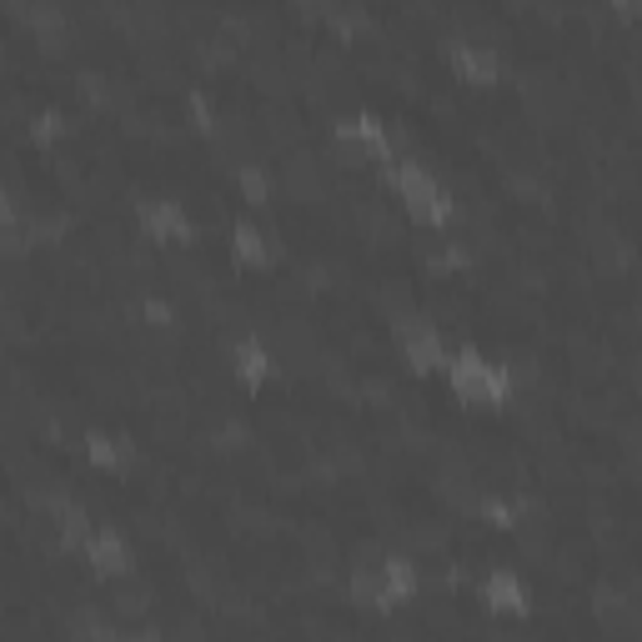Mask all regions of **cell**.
<instances>
[{
  "mask_svg": "<svg viewBox=\"0 0 642 642\" xmlns=\"http://www.w3.org/2000/svg\"><path fill=\"white\" fill-rule=\"evenodd\" d=\"M11 15H21V21L36 30V40L46 46V51H66L71 21H66V11H61L55 0H30V5H11Z\"/></svg>",
  "mask_w": 642,
  "mask_h": 642,
  "instance_id": "obj_9",
  "label": "cell"
},
{
  "mask_svg": "<svg viewBox=\"0 0 642 642\" xmlns=\"http://www.w3.org/2000/svg\"><path fill=\"white\" fill-rule=\"evenodd\" d=\"M186 111H191V126H197V131H216V101H211L206 91H191L186 96Z\"/></svg>",
  "mask_w": 642,
  "mask_h": 642,
  "instance_id": "obj_24",
  "label": "cell"
},
{
  "mask_svg": "<svg viewBox=\"0 0 642 642\" xmlns=\"http://www.w3.org/2000/svg\"><path fill=\"white\" fill-rule=\"evenodd\" d=\"M381 588H387V603H412L421 588V577H417V557L412 552H387L381 557Z\"/></svg>",
  "mask_w": 642,
  "mask_h": 642,
  "instance_id": "obj_12",
  "label": "cell"
},
{
  "mask_svg": "<svg viewBox=\"0 0 642 642\" xmlns=\"http://www.w3.org/2000/svg\"><path fill=\"white\" fill-rule=\"evenodd\" d=\"M446 381H452V392L462 396V402H477V406H502L517 387H512L507 367L502 362H487L477 347H462L457 356H446Z\"/></svg>",
  "mask_w": 642,
  "mask_h": 642,
  "instance_id": "obj_2",
  "label": "cell"
},
{
  "mask_svg": "<svg viewBox=\"0 0 642 642\" xmlns=\"http://www.w3.org/2000/svg\"><path fill=\"white\" fill-rule=\"evenodd\" d=\"M276 237L272 231H262V226L251 222H237L231 226V256H237V266H251V272H266V266L276 262Z\"/></svg>",
  "mask_w": 642,
  "mask_h": 642,
  "instance_id": "obj_11",
  "label": "cell"
},
{
  "mask_svg": "<svg viewBox=\"0 0 642 642\" xmlns=\"http://www.w3.org/2000/svg\"><path fill=\"white\" fill-rule=\"evenodd\" d=\"M136 222H141V231L151 241H176V247L197 241V222L186 216L181 201L171 197H141L136 201Z\"/></svg>",
  "mask_w": 642,
  "mask_h": 642,
  "instance_id": "obj_4",
  "label": "cell"
},
{
  "mask_svg": "<svg viewBox=\"0 0 642 642\" xmlns=\"http://www.w3.org/2000/svg\"><path fill=\"white\" fill-rule=\"evenodd\" d=\"M76 86L86 91V101H91V105H116V91H111V80H105L101 71H80Z\"/></svg>",
  "mask_w": 642,
  "mask_h": 642,
  "instance_id": "obj_25",
  "label": "cell"
},
{
  "mask_svg": "<svg viewBox=\"0 0 642 642\" xmlns=\"http://www.w3.org/2000/svg\"><path fill=\"white\" fill-rule=\"evenodd\" d=\"M237 191L251 206H266V201H272V176H266V166H256V161L237 166Z\"/></svg>",
  "mask_w": 642,
  "mask_h": 642,
  "instance_id": "obj_17",
  "label": "cell"
},
{
  "mask_svg": "<svg viewBox=\"0 0 642 642\" xmlns=\"http://www.w3.org/2000/svg\"><path fill=\"white\" fill-rule=\"evenodd\" d=\"M467 266H473V247H462V241L427 251V272H467Z\"/></svg>",
  "mask_w": 642,
  "mask_h": 642,
  "instance_id": "obj_20",
  "label": "cell"
},
{
  "mask_svg": "<svg viewBox=\"0 0 642 642\" xmlns=\"http://www.w3.org/2000/svg\"><path fill=\"white\" fill-rule=\"evenodd\" d=\"M247 442H251V432L241 427V421H222V432H216V446H226V452H231V446H247Z\"/></svg>",
  "mask_w": 642,
  "mask_h": 642,
  "instance_id": "obj_27",
  "label": "cell"
},
{
  "mask_svg": "<svg viewBox=\"0 0 642 642\" xmlns=\"http://www.w3.org/2000/svg\"><path fill=\"white\" fill-rule=\"evenodd\" d=\"M86 457H91V467H101V473H131L136 446L126 442V437H111V432H86Z\"/></svg>",
  "mask_w": 642,
  "mask_h": 642,
  "instance_id": "obj_14",
  "label": "cell"
},
{
  "mask_svg": "<svg viewBox=\"0 0 642 642\" xmlns=\"http://www.w3.org/2000/svg\"><path fill=\"white\" fill-rule=\"evenodd\" d=\"M613 11H617V21H638V5H632V0H617Z\"/></svg>",
  "mask_w": 642,
  "mask_h": 642,
  "instance_id": "obj_30",
  "label": "cell"
},
{
  "mask_svg": "<svg viewBox=\"0 0 642 642\" xmlns=\"http://www.w3.org/2000/svg\"><path fill=\"white\" fill-rule=\"evenodd\" d=\"M442 51H446L452 71H457L467 86H498V80H502V55L492 51V46H482V40H473V36H446Z\"/></svg>",
  "mask_w": 642,
  "mask_h": 642,
  "instance_id": "obj_5",
  "label": "cell"
},
{
  "mask_svg": "<svg viewBox=\"0 0 642 642\" xmlns=\"http://www.w3.org/2000/svg\"><path fill=\"white\" fill-rule=\"evenodd\" d=\"M141 316H146V327H156V331L176 327V306H171L166 297H146V302H141Z\"/></svg>",
  "mask_w": 642,
  "mask_h": 642,
  "instance_id": "obj_26",
  "label": "cell"
},
{
  "mask_svg": "<svg viewBox=\"0 0 642 642\" xmlns=\"http://www.w3.org/2000/svg\"><path fill=\"white\" fill-rule=\"evenodd\" d=\"M381 176H387V186L402 197V211L412 216V222L437 226V231L457 222V201H452V191H446L421 161L392 156V161H381Z\"/></svg>",
  "mask_w": 642,
  "mask_h": 642,
  "instance_id": "obj_1",
  "label": "cell"
},
{
  "mask_svg": "<svg viewBox=\"0 0 642 642\" xmlns=\"http://www.w3.org/2000/svg\"><path fill=\"white\" fill-rule=\"evenodd\" d=\"M331 136H337L341 146H356V151L372 156V161H392L396 156L392 136H387L381 116H372V111H347V116H337L331 121Z\"/></svg>",
  "mask_w": 642,
  "mask_h": 642,
  "instance_id": "obj_6",
  "label": "cell"
},
{
  "mask_svg": "<svg viewBox=\"0 0 642 642\" xmlns=\"http://www.w3.org/2000/svg\"><path fill=\"white\" fill-rule=\"evenodd\" d=\"M482 603L502 617H527L532 613V588H527L512 567H492L487 582H482Z\"/></svg>",
  "mask_w": 642,
  "mask_h": 642,
  "instance_id": "obj_8",
  "label": "cell"
},
{
  "mask_svg": "<svg viewBox=\"0 0 642 642\" xmlns=\"http://www.w3.org/2000/svg\"><path fill=\"white\" fill-rule=\"evenodd\" d=\"M146 607H151V592H146L141 582H126V577H121V588H116V613L141 617Z\"/></svg>",
  "mask_w": 642,
  "mask_h": 642,
  "instance_id": "obj_23",
  "label": "cell"
},
{
  "mask_svg": "<svg viewBox=\"0 0 642 642\" xmlns=\"http://www.w3.org/2000/svg\"><path fill=\"white\" fill-rule=\"evenodd\" d=\"M0 322H5V312H0Z\"/></svg>",
  "mask_w": 642,
  "mask_h": 642,
  "instance_id": "obj_32",
  "label": "cell"
},
{
  "mask_svg": "<svg viewBox=\"0 0 642 642\" xmlns=\"http://www.w3.org/2000/svg\"><path fill=\"white\" fill-rule=\"evenodd\" d=\"M322 21H331L337 36H362L372 26V11L367 5H322Z\"/></svg>",
  "mask_w": 642,
  "mask_h": 642,
  "instance_id": "obj_18",
  "label": "cell"
},
{
  "mask_svg": "<svg viewBox=\"0 0 642 642\" xmlns=\"http://www.w3.org/2000/svg\"><path fill=\"white\" fill-rule=\"evenodd\" d=\"M80 557H86V567H91L101 582H121V577H131V567H136L131 542L121 538L116 527H96L91 542L80 547Z\"/></svg>",
  "mask_w": 642,
  "mask_h": 642,
  "instance_id": "obj_7",
  "label": "cell"
},
{
  "mask_svg": "<svg viewBox=\"0 0 642 642\" xmlns=\"http://www.w3.org/2000/svg\"><path fill=\"white\" fill-rule=\"evenodd\" d=\"M287 186H291V191H297V197H316V191H322V176H316L312 156H297V161H287Z\"/></svg>",
  "mask_w": 642,
  "mask_h": 642,
  "instance_id": "obj_21",
  "label": "cell"
},
{
  "mask_svg": "<svg viewBox=\"0 0 642 642\" xmlns=\"http://www.w3.org/2000/svg\"><path fill=\"white\" fill-rule=\"evenodd\" d=\"M66 131H71V121H66V111H55V105H46V111L30 121V136H36L40 146H46V141H61Z\"/></svg>",
  "mask_w": 642,
  "mask_h": 642,
  "instance_id": "obj_22",
  "label": "cell"
},
{
  "mask_svg": "<svg viewBox=\"0 0 642 642\" xmlns=\"http://www.w3.org/2000/svg\"><path fill=\"white\" fill-rule=\"evenodd\" d=\"M40 507L55 517V532H61V547L66 552H80L86 542H91V512L80 507V502H71V498H40Z\"/></svg>",
  "mask_w": 642,
  "mask_h": 642,
  "instance_id": "obj_10",
  "label": "cell"
},
{
  "mask_svg": "<svg viewBox=\"0 0 642 642\" xmlns=\"http://www.w3.org/2000/svg\"><path fill=\"white\" fill-rule=\"evenodd\" d=\"M347 592H352V603L377 607V613H392V603H387V588H381V572H372V567H352V577H347Z\"/></svg>",
  "mask_w": 642,
  "mask_h": 642,
  "instance_id": "obj_15",
  "label": "cell"
},
{
  "mask_svg": "<svg viewBox=\"0 0 642 642\" xmlns=\"http://www.w3.org/2000/svg\"><path fill=\"white\" fill-rule=\"evenodd\" d=\"M15 226H21V211H15V197H11V191L0 186V237H5V231H15Z\"/></svg>",
  "mask_w": 642,
  "mask_h": 642,
  "instance_id": "obj_28",
  "label": "cell"
},
{
  "mask_svg": "<svg viewBox=\"0 0 642 642\" xmlns=\"http://www.w3.org/2000/svg\"><path fill=\"white\" fill-rule=\"evenodd\" d=\"M121 642H161V632H121Z\"/></svg>",
  "mask_w": 642,
  "mask_h": 642,
  "instance_id": "obj_31",
  "label": "cell"
},
{
  "mask_svg": "<svg viewBox=\"0 0 642 642\" xmlns=\"http://www.w3.org/2000/svg\"><path fill=\"white\" fill-rule=\"evenodd\" d=\"M392 337H396V347H402V356L412 362V372H437V367H446L442 331H437L427 316L402 312V316L392 322Z\"/></svg>",
  "mask_w": 642,
  "mask_h": 642,
  "instance_id": "obj_3",
  "label": "cell"
},
{
  "mask_svg": "<svg viewBox=\"0 0 642 642\" xmlns=\"http://www.w3.org/2000/svg\"><path fill=\"white\" fill-rule=\"evenodd\" d=\"M231 372H237L241 387H266V377H272V352H266L256 337H241L237 347H231Z\"/></svg>",
  "mask_w": 642,
  "mask_h": 642,
  "instance_id": "obj_13",
  "label": "cell"
},
{
  "mask_svg": "<svg viewBox=\"0 0 642 642\" xmlns=\"http://www.w3.org/2000/svg\"><path fill=\"white\" fill-rule=\"evenodd\" d=\"M473 517H482V523H492L498 532H517V507H512L507 498H492V492H482V502H477Z\"/></svg>",
  "mask_w": 642,
  "mask_h": 642,
  "instance_id": "obj_19",
  "label": "cell"
},
{
  "mask_svg": "<svg viewBox=\"0 0 642 642\" xmlns=\"http://www.w3.org/2000/svg\"><path fill=\"white\" fill-rule=\"evenodd\" d=\"M71 231V216L66 211H36L26 222V237H30V247H51V241H61Z\"/></svg>",
  "mask_w": 642,
  "mask_h": 642,
  "instance_id": "obj_16",
  "label": "cell"
},
{
  "mask_svg": "<svg viewBox=\"0 0 642 642\" xmlns=\"http://www.w3.org/2000/svg\"><path fill=\"white\" fill-rule=\"evenodd\" d=\"M0 251H5V256H26V251H30L26 226H15V231H5V237H0Z\"/></svg>",
  "mask_w": 642,
  "mask_h": 642,
  "instance_id": "obj_29",
  "label": "cell"
}]
</instances>
